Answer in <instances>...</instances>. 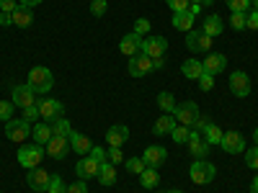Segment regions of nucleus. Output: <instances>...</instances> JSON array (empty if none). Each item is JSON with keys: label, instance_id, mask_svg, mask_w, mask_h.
<instances>
[{"label": "nucleus", "instance_id": "nucleus-54", "mask_svg": "<svg viewBox=\"0 0 258 193\" xmlns=\"http://www.w3.org/2000/svg\"><path fill=\"white\" fill-rule=\"evenodd\" d=\"M250 193H258V175H255L253 183H250Z\"/></svg>", "mask_w": 258, "mask_h": 193}, {"label": "nucleus", "instance_id": "nucleus-9", "mask_svg": "<svg viewBox=\"0 0 258 193\" xmlns=\"http://www.w3.org/2000/svg\"><path fill=\"white\" fill-rule=\"evenodd\" d=\"M188 36H186V47H188V52H202V54H207V52H212V36H207L204 31H186Z\"/></svg>", "mask_w": 258, "mask_h": 193}, {"label": "nucleus", "instance_id": "nucleus-35", "mask_svg": "<svg viewBox=\"0 0 258 193\" xmlns=\"http://www.w3.org/2000/svg\"><path fill=\"white\" fill-rule=\"evenodd\" d=\"M225 3L232 13H248L250 11V0H225Z\"/></svg>", "mask_w": 258, "mask_h": 193}, {"label": "nucleus", "instance_id": "nucleus-5", "mask_svg": "<svg viewBox=\"0 0 258 193\" xmlns=\"http://www.w3.org/2000/svg\"><path fill=\"white\" fill-rule=\"evenodd\" d=\"M199 116H202V114H199V106L194 103V101H183V103H178V106H176V111H173V119H176L178 124H183V126H194Z\"/></svg>", "mask_w": 258, "mask_h": 193}, {"label": "nucleus", "instance_id": "nucleus-48", "mask_svg": "<svg viewBox=\"0 0 258 193\" xmlns=\"http://www.w3.org/2000/svg\"><path fill=\"white\" fill-rule=\"evenodd\" d=\"M18 8V0H0V13H13Z\"/></svg>", "mask_w": 258, "mask_h": 193}, {"label": "nucleus", "instance_id": "nucleus-1", "mask_svg": "<svg viewBox=\"0 0 258 193\" xmlns=\"http://www.w3.org/2000/svg\"><path fill=\"white\" fill-rule=\"evenodd\" d=\"M103 162H106V149H103V147H93L91 152L75 165V173H78L80 180H88V178L98 175V170H101Z\"/></svg>", "mask_w": 258, "mask_h": 193}, {"label": "nucleus", "instance_id": "nucleus-3", "mask_svg": "<svg viewBox=\"0 0 258 193\" xmlns=\"http://www.w3.org/2000/svg\"><path fill=\"white\" fill-rule=\"evenodd\" d=\"M44 160V147L41 144H21L18 147V165L26 167V170H34L39 167V162Z\"/></svg>", "mask_w": 258, "mask_h": 193}, {"label": "nucleus", "instance_id": "nucleus-47", "mask_svg": "<svg viewBox=\"0 0 258 193\" xmlns=\"http://www.w3.org/2000/svg\"><path fill=\"white\" fill-rule=\"evenodd\" d=\"M36 119H41L39 116V106H31V109H24V121H36Z\"/></svg>", "mask_w": 258, "mask_h": 193}, {"label": "nucleus", "instance_id": "nucleus-42", "mask_svg": "<svg viewBox=\"0 0 258 193\" xmlns=\"http://www.w3.org/2000/svg\"><path fill=\"white\" fill-rule=\"evenodd\" d=\"M230 26H232L235 31H243V29H245V13H232V16H230Z\"/></svg>", "mask_w": 258, "mask_h": 193}, {"label": "nucleus", "instance_id": "nucleus-58", "mask_svg": "<svg viewBox=\"0 0 258 193\" xmlns=\"http://www.w3.org/2000/svg\"><path fill=\"white\" fill-rule=\"evenodd\" d=\"M165 193H183V190H178V188H173V190H165Z\"/></svg>", "mask_w": 258, "mask_h": 193}, {"label": "nucleus", "instance_id": "nucleus-16", "mask_svg": "<svg viewBox=\"0 0 258 193\" xmlns=\"http://www.w3.org/2000/svg\"><path fill=\"white\" fill-rule=\"evenodd\" d=\"M150 70H155V67H153V59L145 57L142 52L135 54V57H129V75H132V77H142V75H147Z\"/></svg>", "mask_w": 258, "mask_h": 193}, {"label": "nucleus", "instance_id": "nucleus-57", "mask_svg": "<svg viewBox=\"0 0 258 193\" xmlns=\"http://www.w3.org/2000/svg\"><path fill=\"white\" fill-rule=\"evenodd\" d=\"M253 139H255V147H258V129H255V132H253Z\"/></svg>", "mask_w": 258, "mask_h": 193}, {"label": "nucleus", "instance_id": "nucleus-59", "mask_svg": "<svg viewBox=\"0 0 258 193\" xmlns=\"http://www.w3.org/2000/svg\"><path fill=\"white\" fill-rule=\"evenodd\" d=\"M209 3H214V0H207V6H209Z\"/></svg>", "mask_w": 258, "mask_h": 193}, {"label": "nucleus", "instance_id": "nucleus-43", "mask_svg": "<svg viewBox=\"0 0 258 193\" xmlns=\"http://www.w3.org/2000/svg\"><path fill=\"white\" fill-rule=\"evenodd\" d=\"M106 11H109V3H106V0H93V3H91V13H93V16L101 18Z\"/></svg>", "mask_w": 258, "mask_h": 193}, {"label": "nucleus", "instance_id": "nucleus-12", "mask_svg": "<svg viewBox=\"0 0 258 193\" xmlns=\"http://www.w3.org/2000/svg\"><path fill=\"white\" fill-rule=\"evenodd\" d=\"M230 90L232 95H238V98H248L250 95V77L245 72H232L230 75Z\"/></svg>", "mask_w": 258, "mask_h": 193}, {"label": "nucleus", "instance_id": "nucleus-32", "mask_svg": "<svg viewBox=\"0 0 258 193\" xmlns=\"http://www.w3.org/2000/svg\"><path fill=\"white\" fill-rule=\"evenodd\" d=\"M158 106L163 109V114H173L176 111V98H173V93H168V90H163L160 95H158Z\"/></svg>", "mask_w": 258, "mask_h": 193}, {"label": "nucleus", "instance_id": "nucleus-21", "mask_svg": "<svg viewBox=\"0 0 258 193\" xmlns=\"http://www.w3.org/2000/svg\"><path fill=\"white\" fill-rule=\"evenodd\" d=\"M106 139H109V147H121L124 142H129V129H126L124 124L109 126V132H106Z\"/></svg>", "mask_w": 258, "mask_h": 193}, {"label": "nucleus", "instance_id": "nucleus-39", "mask_svg": "<svg viewBox=\"0 0 258 193\" xmlns=\"http://www.w3.org/2000/svg\"><path fill=\"white\" fill-rule=\"evenodd\" d=\"M165 3H168V8L173 13H183V11H188L191 0H165Z\"/></svg>", "mask_w": 258, "mask_h": 193}, {"label": "nucleus", "instance_id": "nucleus-37", "mask_svg": "<svg viewBox=\"0 0 258 193\" xmlns=\"http://www.w3.org/2000/svg\"><path fill=\"white\" fill-rule=\"evenodd\" d=\"M106 162H111V165H119V162H124L121 147H109V152H106Z\"/></svg>", "mask_w": 258, "mask_h": 193}, {"label": "nucleus", "instance_id": "nucleus-29", "mask_svg": "<svg viewBox=\"0 0 258 193\" xmlns=\"http://www.w3.org/2000/svg\"><path fill=\"white\" fill-rule=\"evenodd\" d=\"M194 18H197V16H191L188 11L176 13V16H173V26H176L178 31H191V29H194Z\"/></svg>", "mask_w": 258, "mask_h": 193}, {"label": "nucleus", "instance_id": "nucleus-49", "mask_svg": "<svg viewBox=\"0 0 258 193\" xmlns=\"http://www.w3.org/2000/svg\"><path fill=\"white\" fill-rule=\"evenodd\" d=\"M207 124H209V116H199V119H197V124H194L191 129H197V132L202 134V132H204V126H207Z\"/></svg>", "mask_w": 258, "mask_h": 193}, {"label": "nucleus", "instance_id": "nucleus-45", "mask_svg": "<svg viewBox=\"0 0 258 193\" xmlns=\"http://www.w3.org/2000/svg\"><path fill=\"white\" fill-rule=\"evenodd\" d=\"M135 34H140V36L150 34V21H147V18H137V21H135Z\"/></svg>", "mask_w": 258, "mask_h": 193}, {"label": "nucleus", "instance_id": "nucleus-19", "mask_svg": "<svg viewBox=\"0 0 258 193\" xmlns=\"http://www.w3.org/2000/svg\"><path fill=\"white\" fill-rule=\"evenodd\" d=\"M202 64H204V72L220 75V72H225V67H227V57L220 54V52H207V57H204Z\"/></svg>", "mask_w": 258, "mask_h": 193}, {"label": "nucleus", "instance_id": "nucleus-11", "mask_svg": "<svg viewBox=\"0 0 258 193\" xmlns=\"http://www.w3.org/2000/svg\"><path fill=\"white\" fill-rule=\"evenodd\" d=\"M188 152H191V157L194 160H207L209 157V144H207V139L197 132V129H191V137H188Z\"/></svg>", "mask_w": 258, "mask_h": 193}, {"label": "nucleus", "instance_id": "nucleus-4", "mask_svg": "<svg viewBox=\"0 0 258 193\" xmlns=\"http://www.w3.org/2000/svg\"><path fill=\"white\" fill-rule=\"evenodd\" d=\"M214 175H217V167H214L209 160H194V162H191V180L197 183V185L212 183Z\"/></svg>", "mask_w": 258, "mask_h": 193}, {"label": "nucleus", "instance_id": "nucleus-17", "mask_svg": "<svg viewBox=\"0 0 258 193\" xmlns=\"http://www.w3.org/2000/svg\"><path fill=\"white\" fill-rule=\"evenodd\" d=\"M49 180H52V175L41 167L29 170V175H26V183H29L31 190H49Z\"/></svg>", "mask_w": 258, "mask_h": 193}, {"label": "nucleus", "instance_id": "nucleus-55", "mask_svg": "<svg viewBox=\"0 0 258 193\" xmlns=\"http://www.w3.org/2000/svg\"><path fill=\"white\" fill-rule=\"evenodd\" d=\"M250 11H258V0H250Z\"/></svg>", "mask_w": 258, "mask_h": 193}, {"label": "nucleus", "instance_id": "nucleus-36", "mask_svg": "<svg viewBox=\"0 0 258 193\" xmlns=\"http://www.w3.org/2000/svg\"><path fill=\"white\" fill-rule=\"evenodd\" d=\"M13 101H0V121H11V116H13Z\"/></svg>", "mask_w": 258, "mask_h": 193}, {"label": "nucleus", "instance_id": "nucleus-2", "mask_svg": "<svg viewBox=\"0 0 258 193\" xmlns=\"http://www.w3.org/2000/svg\"><path fill=\"white\" fill-rule=\"evenodd\" d=\"M26 85L36 93V95H47L49 90H52V85H54V77H52V70L49 67H34L31 72H29V77H26Z\"/></svg>", "mask_w": 258, "mask_h": 193}, {"label": "nucleus", "instance_id": "nucleus-28", "mask_svg": "<svg viewBox=\"0 0 258 193\" xmlns=\"http://www.w3.org/2000/svg\"><path fill=\"white\" fill-rule=\"evenodd\" d=\"M140 183H142V188H155V185H160L158 167H145L142 175H140Z\"/></svg>", "mask_w": 258, "mask_h": 193}, {"label": "nucleus", "instance_id": "nucleus-53", "mask_svg": "<svg viewBox=\"0 0 258 193\" xmlns=\"http://www.w3.org/2000/svg\"><path fill=\"white\" fill-rule=\"evenodd\" d=\"M163 64H165V57H163V59H153V67H155V70H160Z\"/></svg>", "mask_w": 258, "mask_h": 193}, {"label": "nucleus", "instance_id": "nucleus-15", "mask_svg": "<svg viewBox=\"0 0 258 193\" xmlns=\"http://www.w3.org/2000/svg\"><path fill=\"white\" fill-rule=\"evenodd\" d=\"M44 147H47V155L52 160H64L68 157V149H70V139L68 137H52Z\"/></svg>", "mask_w": 258, "mask_h": 193}, {"label": "nucleus", "instance_id": "nucleus-18", "mask_svg": "<svg viewBox=\"0 0 258 193\" xmlns=\"http://www.w3.org/2000/svg\"><path fill=\"white\" fill-rule=\"evenodd\" d=\"M119 52L124 54V57H135V54H140L142 52V36L140 34H126L121 41H119Z\"/></svg>", "mask_w": 258, "mask_h": 193}, {"label": "nucleus", "instance_id": "nucleus-40", "mask_svg": "<svg viewBox=\"0 0 258 193\" xmlns=\"http://www.w3.org/2000/svg\"><path fill=\"white\" fill-rule=\"evenodd\" d=\"M197 82H199V88H202L204 93H209V90L214 88V75H212V72H204V75H202Z\"/></svg>", "mask_w": 258, "mask_h": 193}, {"label": "nucleus", "instance_id": "nucleus-27", "mask_svg": "<svg viewBox=\"0 0 258 193\" xmlns=\"http://www.w3.org/2000/svg\"><path fill=\"white\" fill-rule=\"evenodd\" d=\"M31 137H34V142H36V144L44 147L54 134H52V126H49V124H36V126L31 129Z\"/></svg>", "mask_w": 258, "mask_h": 193}, {"label": "nucleus", "instance_id": "nucleus-52", "mask_svg": "<svg viewBox=\"0 0 258 193\" xmlns=\"http://www.w3.org/2000/svg\"><path fill=\"white\" fill-rule=\"evenodd\" d=\"M39 3H41V0H18V6H26V8H34Z\"/></svg>", "mask_w": 258, "mask_h": 193}, {"label": "nucleus", "instance_id": "nucleus-7", "mask_svg": "<svg viewBox=\"0 0 258 193\" xmlns=\"http://www.w3.org/2000/svg\"><path fill=\"white\" fill-rule=\"evenodd\" d=\"M168 52V41L165 36H147L142 39V54L150 57V59H163Z\"/></svg>", "mask_w": 258, "mask_h": 193}, {"label": "nucleus", "instance_id": "nucleus-34", "mask_svg": "<svg viewBox=\"0 0 258 193\" xmlns=\"http://www.w3.org/2000/svg\"><path fill=\"white\" fill-rule=\"evenodd\" d=\"M145 167H147V165H145L142 157H129V160H126V170H129L132 175H142Z\"/></svg>", "mask_w": 258, "mask_h": 193}, {"label": "nucleus", "instance_id": "nucleus-6", "mask_svg": "<svg viewBox=\"0 0 258 193\" xmlns=\"http://www.w3.org/2000/svg\"><path fill=\"white\" fill-rule=\"evenodd\" d=\"M6 134H8V139L24 144L31 137V124L24 119H11V121H6Z\"/></svg>", "mask_w": 258, "mask_h": 193}, {"label": "nucleus", "instance_id": "nucleus-33", "mask_svg": "<svg viewBox=\"0 0 258 193\" xmlns=\"http://www.w3.org/2000/svg\"><path fill=\"white\" fill-rule=\"evenodd\" d=\"M170 137H173L176 144H186L188 137H191V126H183V124H176V129L170 132Z\"/></svg>", "mask_w": 258, "mask_h": 193}, {"label": "nucleus", "instance_id": "nucleus-25", "mask_svg": "<svg viewBox=\"0 0 258 193\" xmlns=\"http://www.w3.org/2000/svg\"><path fill=\"white\" fill-rule=\"evenodd\" d=\"M202 31H204L207 36H212V39H214V36H220V34L225 31L222 18H220V16H214V13H212V16H207V18H204V29H202Z\"/></svg>", "mask_w": 258, "mask_h": 193}, {"label": "nucleus", "instance_id": "nucleus-23", "mask_svg": "<svg viewBox=\"0 0 258 193\" xmlns=\"http://www.w3.org/2000/svg\"><path fill=\"white\" fill-rule=\"evenodd\" d=\"M176 119H173V114H163L158 121H155V126H153V132L158 134V137H165V134H170L176 129Z\"/></svg>", "mask_w": 258, "mask_h": 193}, {"label": "nucleus", "instance_id": "nucleus-50", "mask_svg": "<svg viewBox=\"0 0 258 193\" xmlns=\"http://www.w3.org/2000/svg\"><path fill=\"white\" fill-rule=\"evenodd\" d=\"M13 24V16L11 13H0V26H11Z\"/></svg>", "mask_w": 258, "mask_h": 193}, {"label": "nucleus", "instance_id": "nucleus-10", "mask_svg": "<svg viewBox=\"0 0 258 193\" xmlns=\"http://www.w3.org/2000/svg\"><path fill=\"white\" fill-rule=\"evenodd\" d=\"M39 116L47 119V124H52L54 119H62L64 116V106L54 98H41L39 101Z\"/></svg>", "mask_w": 258, "mask_h": 193}, {"label": "nucleus", "instance_id": "nucleus-51", "mask_svg": "<svg viewBox=\"0 0 258 193\" xmlns=\"http://www.w3.org/2000/svg\"><path fill=\"white\" fill-rule=\"evenodd\" d=\"M202 8H204V6H199V3H191V6H188V13H191V16H199V13H202Z\"/></svg>", "mask_w": 258, "mask_h": 193}, {"label": "nucleus", "instance_id": "nucleus-56", "mask_svg": "<svg viewBox=\"0 0 258 193\" xmlns=\"http://www.w3.org/2000/svg\"><path fill=\"white\" fill-rule=\"evenodd\" d=\"M191 3H199V6H207V0H191Z\"/></svg>", "mask_w": 258, "mask_h": 193}, {"label": "nucleus", "instance_id": "nucleus-41", "mask_svg": "<svg viewBox=\"0 0 258 193\" xmlns=\"http://www.w3.org/2000/svg\"><path fill=\"white\" fill-rule=\"evenodd\" d=\"M245 165L250 170H258V147L255 144H253V149H248V152H245Z\"/></svg>", "mask_w": 258, "mask_h": 193}, {"label": "nucleus", "instance_id": "nucleus-22", "mask_svg": "<svg viewBox=\"0 0 258 193\" xmlns=\"http://www.w3.org/2000/svg\"><path fill=\"white\" fill-rule=\"evenodd\" d=\"M11 16H13V26H18V29H29V26L34 24V13H31V8H26V6H18Z\"/></svg>", "mask_w": 258, "mask_h": 193}, {"label": "nucleus", "instance_id": "nucleus-24", "mask_svg": "<svg viewBox=\"0 0 258 193\" xmlns=\"http://www.w3.org/2000/svg\"><path fill=\"white\" fill-rule=\"evenodd\" d=\"M181 72H183V77H188V80H199V77L204 75V64H202L199 59H186V62L181 64Z\"/></svg>", "mask_w": 258, "mask_h": 193}, {"label": "nucleus", "instance_id": "nucleus-38", "mask_svg": "<svg viewBox=\"0 0 258 193\" xmlns=\"http://www.w3.org/2000/svg\"><path fill=\"white\" fill-rule=\"evenodd\" d=\"M47 193H68V185H64V180L59 178V175H52V180H49V190Z\"/></svg>", "mask_w": 258, "mask_h": 193}, {"label": "nucleus", "instance_id": "nucleus-44", "mask_svg": "<svg viewBox=\"0 0 258 193\" xmlns=\"http://www.w3.org/2000/svg\"><path fill=\"white\" fill-rule=\"evenodd\" d=\"M245 29L258 31V11H248L245 13Z\"/></svg>", "mask_w": 258, "mask_h": 193}, {"label": "nucleus", "instance_id": "nucleus-8", "mask_svg": "<svg viewBox=\"0 0 258 193\" xmlns=\"http://www.w3.org/2000/svg\"><path fill=\"white\" fill-rule=\"evenodd\" d=\"M13 106H21V109H31V106H39L41 98H36V93L29 88V85H13Z\"/></svg>", "mask_w": 258, "mask_h": 193}, {"label": "nucleus", "instance_id": "nucleus-30", "mask_svg": "<svg viewBox=\"0 0 258 193\" xmlns=\"http://www.w3.org/2000/svg\"><path fill=\"white\" fill-rule=\"evenodd\" d=\"M98 180H101L103 185H114V183H116V170H114L111 162H103V165H101V170H98Z\"/></svg>", "mask_w": 258, "mask_h": 193}, {"label": "nucleus", "instance_id": "nucleus-46", "mask_svg": "<svg viewBox=\"0 0 258 193\" xmlns=\"http://www.w3.org/2000/svg\"><path fill=\"white\" fill-rule=\"evenodd\" d=\"M68 193H88V183H85V180H75L73 185H68Z\"/></svg>", "mask_w": 258, "mask_h": 193}, {"label": "nucleus", "instance_id": "nucleus-20", "mask_svg": "<svg viewBox=\"0 0 258 193\" xmlns=\"http://www.w3.org/2000/svg\"><path fill=\"white\" fill-rule=\"evenodd\" d=\"M68 139H70V149H73V152H78V155H83V157L93 149V142L85 137V134H80V132H73Z\"/></svg>", "mask_w": 258, "mask_h": 193}, {"label": "nucleus", "instance_id": "nucleus-14", "mask_svg": "<svg viewBox=\"0 0 258 193\" xmlns=\"http://www.w3.org/2000/svg\"><path fill=\"white\" fill-rule=\"evenodd\" d=\"M142 160H145L147 167H160L168 160V149L160 147V144H150L145 152H142Z\"/></svg>", "mask_w": 258, "mask_h": 193}, {"label": "nucleus", "instance_id": "nucleus-13", "mask_svg": "<svg viewBox=\"0 0 258 193\" xmlns=\"http://www.w3.org/2000/svg\"><path fill=\"white\" fill-rule=\"evenodd\" d=\"M220 147L225 149L227 155H238V152H243V149H245V139H243L240 132H225Z\"/></svg>", "mask_w": 258, "mask_h": 193}, {"label": "nucleus", "instance_id": "nucleus-31", "mask_svg": "<svg viewBox=\"0 0 258 193\" xmlns=\"http://www.w3.org/2000/svg\"><path fill=\"white\" fill-rule=\"evenodd\" d=\"M49 126H52V134H54V137H70V134H73V126H70V121L64 119V116H62V119H54Z\"/></svg>", "mask_w": 258, "mask_h": 193}, {"label": "nucleus", "instance_id": "nucleus-26", "mask_svg": "<svg viewBox=\"0 0 258 193\" xmlns=\"http://www.w3.org/2000/svg\"><path fill=\"white\" fill-rule=\"evenodd\" d=\"M222 134H225V132H222V129H220L217 124H214V121H209V124L204 126V132H202V137L207 139V144H209V147H212V144H217V147H220Z\"/></svg>", "mask_w": 258, "mask_h": 193}]
</instances>
